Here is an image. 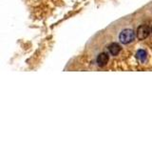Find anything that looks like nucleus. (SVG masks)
<instances>
[{
  "instance_id": "f257e3e1",
  "label": "nucleus",
  "mask_w": 152,
  "mask_h": 143,
  "mask_svg": "<svg viewBox=\"0 0 152 143\" xmlns=\"http://www.w3.org/2000/svg\"><path fill=\"white\" fill-rule=\"evenodd\" d=\"M135 37V33L130 29H126L121 32V33L119 35V40L121 41L123 44H128L133 41Z\"/></svg>"
},
{
  "instance_id": "f03ea898",
  "label": "nucleus",
  "mask_w": 152,
  "mask_h": 143,
  "mask_svg": "<svg viewBox=\"0 0 152 143\" xmlns=\"http://www.w3.org/2000/svg\"><path fill=\"white\" fill-rule=\"evenodd\" d=\"M149 32H150V30H149L148 27L145 26V25H142V26H140L139 28H138L136 35H137V38L139 40H144L149 35Z\"/></svg>"
},
{
  "instance_id": "7ed1b4c3",
  "label": "nucleus",
  "mask_w": 152,
  "mask_h": 143,
  "mask_svg": "<svg viewBox=\"0 0 152 143\" xmlns=\"http://www.w3.org/2000/svg\"><path fill=\"white\" fill-rule=\"evenodd\" d=\"M108 62V55L106 54V52H102L97 57V64L100 67H104L106 66L107 63Z\"/></svg>"
},
{
  "instance_id": "20e7f679",
  "label": "nucleus",
  "mask_w": 152,
  "mask_h": 143,
  "mask_svg": "<svg viewBox=\"0 0 152 143\" xmlns=\"http://www.w3.org/2000/svg\"><path fill=\"white\" fill-rule=\"evenodd\" d=\"M108 51L112 55H117L121 51V47L117 43H112L108 46Z\"/></svg>"
},
{
  "instance_id": "39448f33",
  "label": "nucleus",
  "mask_w": 152,
  "mask_h": 143,
  "mask_svg": "<svg viewBox=\"0 0 152 143\" xmlns=\"http://www.w3.org/2000/svg\"><path fill=\"white\" fill-rule=\"evenodd\" d=\"M136 56H137V58L142 62V63H144L146 59V52L144 50H140V51L137 52Z\"/></svg>"
},
{
  "instance_id": "423d86ee",
  "label": "nucleus",
  "mask_w": 152,
  "mask_h": 143,
  "mask_svg": "<svg viewBox=\"0 0 152 143\" xmlns=\"http://www.w3.org/2000/svg\"><path fill=\"white\" fill-rule=\"evenodd\" d=\"M151 32H152V28H151Z\"/></svg>"
}]
</instances>
